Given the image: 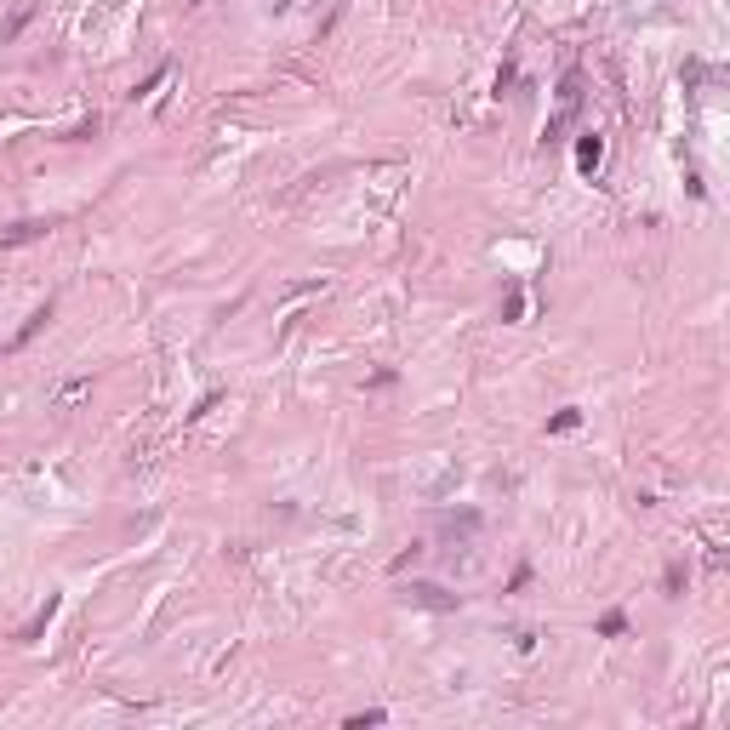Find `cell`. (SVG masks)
Masks as SVG:
<instances>
[{"instance_id": "obj_5", "label": "cell", "mask_w": 730, "mask_h": 730, "mask_svg": "<svg viewBox=\"0 0 730 730\" xmlns=\"http://www.w3.org/2000/svg\"><path fill=\"white\" fill-rule=\"evenodd\" d=\"M662 588H668V593H679V588H684V565H679V560L668 565V576H662Z\"/></svg>"}, {"instance_id": "obj_2", "label": "cell", "mask_w": 730, "mask_h": 730, "mask_svg": "<svg viewBox=\"0 0 730 730\" xmlns=\"http://www.w3.org/2000/svg\"><path fill=\"white\" fill-rule=\"evenodd\" d=\"M46 234V223H18L12 234H0V245H23V240H40Z\"/></svg>"}, {"instance_id": "obj_4", "label": "cell", "mask_w": 730, "mask_h": 730, "mask_svg": "<svg viewBox=\"0 0 730 730\" xmlns=\"http://www.w3.org/2000/svg\"><path fill=\"white\" fill-rule=\"evenodd\" d=\"M599 633H611V639H616V633H628V616H622V611H611L605 622H599Z\"/></svg>"}, {"instance_id": "obj_1", "label": "cell", "mask_w": 730, "mask_h": 730, "mask_svg": "<svg viewBox=\"0 0 730 730\" xmlns=\"http://www.w3.org/2000/svg\"><path fill=\"white\" fill-rule=\"evenodd\" d=\"M405 599H411V605H428V611H457V593L428 588V582H411V588H405Z\"/></svg>"}, {"instance_id": "obj_3", "label": "cell", "mask_w": 730, "mask_h": 730, "mask_svg": "<svg viewBox=\"0 0 730 730\" xmlns=\"http://www.w3.org/2000/svg\"><path fill=\"white\" fill-rule=\"evenodd\" d=\"M576 160H582V171H593V165H599V137H593V132L582 137V149H576Z\"/></svg>"}]
</instances>
